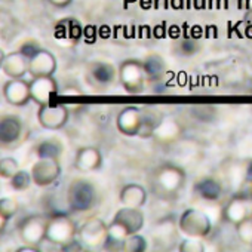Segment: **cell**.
Returning a JSON list of instances; mask_svg holds the SVG:
<instances>
[{
    "label": "cell",
    "mask_w": 252,
    "mask_h": 252,
    "mask_svg": "<svg viewBox=\"0 0 252 252\" xmlns=\"http://www.w3.org/2000/svg\"><path fill=\"white\" fill-rule=\"evenodd\" d=\"M146 249H147V240L140 233L128 236L122 242V248H120V251L123 252H144Z\"/></svg>",
    "instance_id": "d4e9b609"
},
{
    "label": "cell",
    "mask_w": 252,
    "mask_h": 252,
    "mask_svg": "<svg viewBox=\"0 0 252 252\" xmlns=\"http://www.w3.org/2000/svg\"><path fill=\"white\" fill-rule=\"evenodd\" d=\"M3 96L8 104L15 107L27 105L32 99L30 82L24 79H11L3 85Z\"/></svg>",
    "instance_id": "2e32d148"
},
{
    "label": "cell",
    "mask_w": 252,
    "mask_h": 252,
    "mask_svg": "<svg viewBox=\"0 0 252 252\" xmlns=\"http://www.w3.org/2000/svg\"><path fill=\"white\" fill-rule=\"evenodd\" d=\"M186 171L174 163L158 166L150 177V189L155 196L163 200H171L178 196L186 184Z\"/></svg>",
    "instance_id": "7a4b0ae2"
},
{
    "label": "cell",
    "mask_w": 252,
    "mask_h": 252,
    "mask_svg": "<svg viewBox=\"0 0 252 252\" xmlns=\"http://www.w3.org/2000/svg\"><path fill=\"white\" fill-rule=\"evenodd\" d=\"M58 94V83L54 76H39L30 80V95L32 99L42 105L51 102V98Z\"/></svg>",
    "instance_id": "5bb4252c"
},
{
    "label": "cell",
    "mask_w": 252,
    "mask_h": 252,
    "mask_svg": "<svg viewBox=\"0 0 252 252\" xmlns=\"http://www.w3.org/2000/svg\"><path fill=\"white\" fill-rule=\"evenodd\" d=\"M117 79L126 92L131 95H137L144 91L149 76L141 61L126 60L120 64L117 70Z\"/></svg>",
    "instance_id": "277c9868"
},
{
    "label": "cell",
    "mask_w": 252,
    "mask_h": 252,
    "mask_svg": "<svg viewBox=\"0 0 252 252\" xmlns=\"http://www.w3.org/2000/svg\"><path fill=\"white\" fill-rule=\"evenodd\" d=\"M60 159H51V158H39L37 162L32 166V178L33 184L37 187H49L61 175V165L58 162Z\"/></svg>",
    "instance_id": "8fae6325"
},
{
    "label": "cell",
    "mask_w": 252,
    "mask_h": 252,
    "mask_svg": "<svg viewBox=\"0 0 252 252\" xmlns=\"http://www.w3.org/2000/svg\"><path fill=\"white\" fill-rule=\"evenodd\" d=\"M77 230L79 228L76 222L70 217L58 214V215L51 217L48 221L46 240L64 249L65 246H68L77 239Z\"/></svg>",
    "instance_id": "5b68a950"
},
{
    "label": "cell",
    "mask_w": 252,
    "mask_h": 252,
    "mask_svg": "<svg viewBox=\"0 0 252 252\" xmlns=\"http://www.w3.org/2000/svg\"><path fill=\"white\" fill-rule=\"evenodd\" d=\"M2 70L9 79H24V76L29 73V58L24 57L20 51L11 52L6 55Z\"/></svg>",
    "instance_id": "44dd1931"
},
{
    "label": "cell",
    "mask_w": 252,
    "mask_h": 252,
    "mask_svg": "<svg viewBox=\"0 0 252 252\" xmlns=\"http://www.w3.org/2000/svg\"><path fill=\"white\" fill-rule=\"evenodd\" d=\"M89 77L96 86H108L117 77V71L108 63L95 61L89 65Z\"/></svg>",
    "instance_id": "603a6c76"
},
{
    "label": "cell",
    "mask_w": 252,
    "mask_h": 252,
    "mask_svg": "<svg viewBox=\"0 0 252 252\" xmlns=\"http://www.w3.org/2000/svg\"><path fill=\"white\" fill-rule=\"evenodd\" d=\"M117 131L126 137H150L155 123L149 122L146 114L137 107H125L116 117Z\"/></svg>",
    "instance_id": "3957f363"
},
{
    "label": "cell",
    "mask_w": 252,
    "mask_h": 252,
    "mask_svg": "<svg viewBox=\"0 0 252 252\" xmlns=\"http://www.w3.org/2000/svg\"><path fill=\"white\" fill-rule=\"evenodd\" d=\"M246 181H252V160L246 166Z\"/></svg>",
    "instance_id": "8d00e7d4"
},
{
    "label": "cell",
    "mask_w": 252,
    "mask_h": 252,
    "mask_svg": "<svg viewBox=\"0 0 252 252\" xmlns=\"http://www.w3.org/2000/svg\"><path fill=\"white\" fill-rule=\"evenodd\" d=\"M20 209L18 200L14 197H3L0 199V212H2L8 220H11Z\"/></svg>",
    "instance_id": "f546056e"
},
{
    "label": "cell",
    "mask_w": 252,
    "mask_h": 252,
    "mask_svg": "<svg viewBox=\"0 0 252 252\" xmlns=\"http://www.w3.org/2000/svg\"><path fill=\"white\" fill-rule=\"evenodd\" d=\"M153 243L158 249H172L180 245V227L178 221L165 218L155 224L152 231Z\"/></svg>",
    "instance_id": "7c38bea8"
},
{
    "label": "cell",
    "mask_w": 252,
    "mask_h": 252,
    "mask_svg": "<svg viewBox=\"0 0 252 252\" xmlns=\"http://www.w3.org/2000/svg\"><path fill=\"white\" fill-rule=\"evenodd\" d=\"M6 225H8V218H6L2 212H0V234H2V233L5 231Z\"/></svg>",
    "instance_id": "d590c367"
},
{
    "label": "cell",
    "mask_w": 252,
    "mask_h": 252,
    "mask_svg": "<svg viewBox=\"0 0 252 252\" xmlns=\"http://www.w3.org/2000/svg\"><path fill=\"white\" fill-rule=\"evenodd\" d=\"M144 221L146 217L138 208L123 206L122 209H119L108 224V240L105 249L120 251L122 242L131 234L140 233L144 227Z\"/></svg>",
    "instance_id": "6da1fadb"
},
{
    "label": "cell",
    "mask_w": 252,
    "mask_h": 252,
    "mask_svg": "<svg viewBox=\"0 0 252 252\" xmlns=\"http://www.w3.org/2000/svg\"><path fill=\"white\" fill-rule=\"evenodd\" d=\"M183 132H184L183 125L178 120L168 117L155 123L150 137L162 146H171L183 137Z\"/></svg>",
    "instance_id": "4fadbf2b"
},
{
    "label": "cell",
    "mask_w": 252,
    "mask_h": 252,
    "mask_svg": "<svg viewBox=\"0 0 252 252\" xmlns=\"http://www.w3.org/2000/svg\"><path fill=\"white\" fill-rule=\"evenodd\" d=\"M194 193L206 202H215L222 196V186L214 177H203L194 184Z\"/></svg>",
    "instance_id": "7402d4cb"
},
{
    "label": "cell",
    "mask_w": 252,
    "mask_h": 252,
    "mask_svg": "<svg viewBox=\"0 0 252 252\" xmlns=\"http://www.w3.org/2000/svg\"><path fill=\"white\" fill-rule=\"evenodd\" d=\"M49 218L42 215H32L24 218L18 225V233L21 240L26 245L37 246L42 245L43 240H46V228H48Z\"/></svg>",
    "instance_id": "9c48e42d"
},
{
    "label": "cell",
    "mask_w": 252,
    "mask_h": 252,
    "mask_svg": "<svg viewBox=\"0 0 252 252\" xmlns=\"http://www.w3.org/2000/svg\"><path fill=\"white\" fill-rule=\"evenodd\" d=\"M178 227H180V231L187 237L205 239L209 236L212 230V222L205 212L189 208L180 215Z\"/></svg>",
    "instance_id": "ba28073f"
},
{
    "label": "cell",
    "mask_w": 252,
    "mask_h": 252,
    "mask_svg": "<svg viewBox=\"0 0 252 252\" xmlns=\"http://www.w3.org/2000/svg\"><path fill=\"white\" fill-rule=\"evenodd\" d=\"M251 95H252V91H251Z\"/></svg>",
    "instance_id": "f35d334b"
},
{
    "label": "cell",
    "mask_w": 252,
    "mask_h": 252,
    "mask_svg": "<svg viewBox=\"0 0 252 252\" xmlns=\"http://www.w3.org/2000/svg\"><path fill=\"white\" fill-rule=\"evenodd\" d=\"M23 135V123L15 116L0 117V146L8 147L15 144Z\"/></svg>",
    "instance_id": "ac0fdd59"
},
{
    "label": "cell",
    "mask_w": 252,
    "mask_h": 252,
    "mask_svg": "<svg viewBox=\"0 0 252 252\" xmlns=\"http://www.w3.org/2000/svg\"><path fill=\"white\" fill-rule=\"evenodd\" d=\"M119 202L122 206L141 209L147 203V190L141 184H126L119 191Z\"/></svg>",
    "instance_id": "ffe728a7"
},
{
    "label": "cell",
    "mask_w": 252,
    "mask_h": 252,
    "mask_svg": "<svg viewBox=\"0 0 252 252\" xmlns=\"http://www.w3.org/2000/svg\"><path fill=\"white\" fill-rule=\"evenodd\" d=\"M33 183V178H32V174L27 172V171H18L11 180H9V184L11 187L15 190V191H24L27 190Z\"/></svg>",
    "instance_id": "4316f807"
},
{
    "label": "cell",
    "mask_w": 252,
    "mask_h": 252,
    "mask_svg": "<svg viewBox=\"0 0 252 252\" xmlns=\"http://www.w3.org/2000/svg\"><path fill=\"white\" fill-rule=\"evenodd\" d=\"M36 155H37V158L60 159V156L63 155V144L55 138L45 140L36 147Z\"/></svg>",
    "instance_id": "cb8c5ba5"
},
{
    "label": "cell",
    "mask_w": 252,
    "mask_h": 252,
    "mask_svg": "<svg viewBox=\"0 0 252 252\" xmlns=\"http://www.w3.org/2000/svg\"><path fill=\"white\" fill-rule=\"evenodd\" d=\"M144 67H146V71H147V76H149V80H156V77L159 79L163 73V61L159 58V57H152L149 60H146L144 63Z\"/></svg>",
    "instance_id": "83f0119b"
},
{
    "label": "cell",
    "mask_w": 252,
    "mask_h": 252,
    "mask_svg": "<svg viewBox=\"0 0 252 252\" xmlns=\"http://www.w3.org/2000/svg\"><path fill=\"white\" fill-rule=\"evenodd\" d=\"M77 240L86 251L105 249L108 240V225L99 218H89L79 227Z\"/></svg>",
    "instance_id": "8992f818"
},
{
    "label": "cell",
    "mask_w": 252,
    "mask_h": 252,
    "mask_svg": "<svg viewBox=\"0 0 252 252\" xmlns=\"http://www.w3.org/2000/svg\"><path fill=\"white\" fill-rule=\"evenodd\" d=\"M37 120L43 129L58 131L63 129L68 122V110L64 104L60 102H48L39 105Z\"/></svg>",
    "instance_id": "30bf717a"
},
{
    "label": "cell",
    "mask_w": 252,
    "mask_h": 252,
    "mask_svg": "<svg viewBox=\"0 0 252 252\" xmlns=\"http://www.w3.org/2000/svg\"><path fill=\"white\" fill-rule=\"evenodd\" d=\"M5 58H6V55H5V52L0 49V70H2V65H3V63H5Z\"/></svg>",
    "instance_id": "74e56055"
},
{
    "label": "cell",
    "mask_w": 252,
    "mask_h": 252,
    "mask_svg": "<svg viewBox=\"0 0 252 252\" xmlns=\"http://www.w3.org/2000/svg\"><path fill=\"white\" fill-rule=\"evenodd\" d=\"M252 214V203L240 194L233 196L222 208V220L228 224H239Z\"/></svg>",
    "instance_id": "9a60e30c"
},
{
    "label": "cell",
    "mask_w": 252,
    "mask_h": 252,
    "mask_svg": "<svg viewBox=\"0 0 252 252\" xmlns=\"http://www.w3.org/2000/svg\"><path fill=\"white\" fill-rule=\"evenodd\" d=\"M55 71H57V60L49 51L40 49L29 60V73L32 74V77L54 76Z\"/></svg>",
    "instance_id": "e0dca14e"
},
{
    "label": "cell",
    "mask_w": 252,
    "mask_h": 252,
    "mask_svg": "<svg viewBox=\"0 0 252 252\" xmlns=\"http://www.w3.org/2000/svg\"><path fill=\"white\" fill-rule=\"evenodd\" d=\"M234 227H236V233L240 242L252 248V214L248 218H245L242 222L236 224Z\"/></svg>",
    "instance_id": "484cf974"
},
{
    "label": "cell",
    "mask_w": 252,
    "mask_h": 252,
    "mask_svg": "<svg viewBox=\"0 0 252 252\" xmlns=\"http://www.w3.org/2000/svg\"><path fill=\"white\" fill-rule=\"evenodd\" d=\"M37 51H40V48H39V45H37L36 42H26V43L20 48V52H21L24 57H27L29 60H30Z\"/></svg>",
    "instance_id": "1f68e13d"
},
{
    "label": "cell",
    "mask_w": 252,
    "mask_h": 252,
    "mask_svg": "<svg viewBox=\"0 0 252 252\" xmlns=\"http://www.w3.org/2000/svg\"><path fill=\"white\" fill-rule=\"evenodd\" d=\"M96 189L88 180H74L67 190V203L73 212H86L96 203Z\"/></svg>",
    "instance_id": "52a82bcc"
},
{
    "label": "cell",
    "mask_w": 252,
    "mask_h": 252,
    "mask_svg": "<svg viewBox=\"0 0 252 252\" xmlns=\"http://www.w3.org/2000/svg\"><path fill=\"white\" fill-rule=\"evenodd\" d=\"M48 2H49L52 6L63 9V8H67V6L73 2V0H48Z\"/></svg>",
    "instance_id": "836d02e7"
},
{
    "label": "cell",
    "mask_w": 252,
    "mask_h": 252,
    "mask_svg": "<svg viewBox=\"0 0 252 252\" xmlns=\"http://www.w3.org/2000/svg\"><path fill=\"white\" fill-rule=\"evenodd\" d=\"M102 165V155L96 147H82L74 158V168L82 172H92Z\"/></svg>",
    "instance_id": "d6986e66"
},
{
    "label": "cell",
    "mask_w": 252,
    "mask_h": 252,
    "mask_svg": "<svg viewBox=\"0 0 252 252\" xmlns=\"http://www.w3.org/2000/svg\"><path fill=\"white\" fill-rule=\"evenodd\" d=\"M39 251H40V248L32 246V245H26V246H21V248L18 249V252H39Z\"/></svg>",
    "instance_id": "e575fe53"
},
{
    "label": "cell",
    "mask_w": 252,
    "mask_h": 252,
    "mask_svg": "<svg viewBox=\"0 0 252 252\" xmlns=\"http://www.w3.org/2000/svg\"><path fill=\"white\" fill-rule=\"evenodd\" d=\"M200 239H193V237H187L186 240L180 242L178 249L183 252H203L205 246L202 242H199Z\"/></svg>",
    "instance_id": "4dcf8cb0"
},
{
    "label": "cell",
    "mask_w": 252,
    "mask_h": 252,
    "mask_svg": "<svg viewBox=\"0 0 252 252\" xmlns=\"http://www.w3.org/2000/svg\"><path fill=\"white\" fill-rule=\"evenodd\" d=\"M20 171V165L14 158H2L0 159V177L5 180H11Z\"/></svg>",
    "instance_id": "f1b7e54d"
},
{
    "label": "cell",
    "mask_w": 252,
    "mask_h": 252,
    "mask_svg": "<svg viewBox=\"0 0 252 252\" xmlns=\"http://www.w3.org/2000/svg\"><path fill=\"white\" fill-rule=\"evenodd\" d=\"M237 194L243 196L245 199H248V200L252 203V181H246L245 186L242 187V190H240Z\"/></svg>",
    "instance_id": "d6a6232c"
}]
</instances>
